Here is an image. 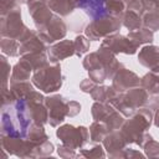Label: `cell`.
I'll use <instances>...</instances> for the list:
<instances>
[{"label":"cell","instance_id":"6da1fadb","mask_svg":"<svg viewBox=\"0 0 159 159\" xmlns=\"http://www.w3.org/2000/svg\"><path fill=\"white\" fill-rule=\"evenodd\" d=\"M1 125L6 135L20 139L26 138L31 125V116L25 99H16L2 109Z\"/></svg>","mask_w":159,"mask_h":159},{"label":"cell","instance_id":"7a4b0ae2","mask_svg":"<svg viewBox=\"0 0 159 159\" xmlns=\"http://www.w3.org/2000/svg\"><path fill=\"white\" fill-rule=\"evenodd\" d=\"M76 6L82 9L92 19H101L107 15L104 0H76Z\"/></svg>","mask_w":159,"mask_h":159}]
</instances>
